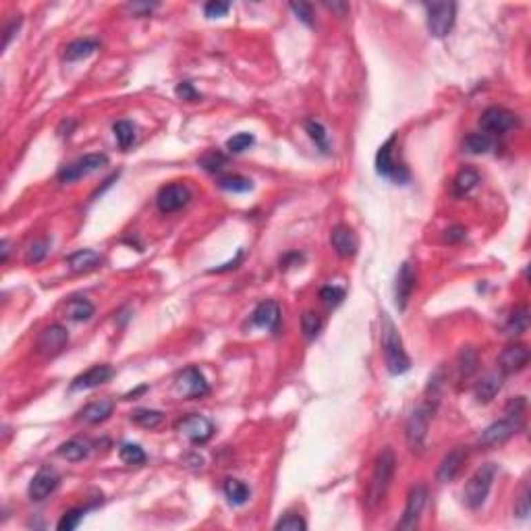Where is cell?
I'll return each mask as SVG.
<instances>
[{"mask_svg":"<svg viewBox=\"0 0 531 531\" xmlns=\"http://www.w3.org/2000/svg\"><path fill=\"white\" fill-rule=\"evenodd\" d=\"M278 322H280V307L272 299L258 303V307L251 313V324L258 328H264V330H276Z\"/></svg>","mask_w":531,"mask_h":531,"instance_id":"obj_21","label":"cell"},{"mask_svg":"<svg viewBox=\"0 0 531 531\" xmlns=\"http://www.w3.org/2000/svg\"><path fill=\"white\" fill-rule=\"evenodd\" d=\"M156 7H158V5H149V3H133V5H127V9H129L133 15H139V17L152 13Z\"/></svg>","mask_w":531,"mask_h":531,"instance_id":"obj_49","label":"cell"},{"mask_svg":"<svg viewBox=\"0 0 531 531\" xmlns=\"http://www.w3.org/2000/svg\"><path fill=\"white\" fill-rule=\"evenodd\" d=\"M492 147H494V139H492L488 133H483V131L471 133V135H467L465 141H463V149H465L467 154H473V156L486 154V152H490Z\"/></svg>","mask_w":531,"mask_h":531,"instance_id":"obj_29","label":"cell"},{"mask_svg":"<svg viewBox=\"0 0 531 531\" xmlns=\"http://www.w3.org/2000/svg\"><path fill=\"white\" fill-rule=\"evenodd\" d=\"M527 326H529V309L521 305V307H514V311L508 315L504 330L508 336H521L527 330Z\"/></svg>","mask_w":531,"mask_h":531,"instance_id":"obj_31","label":"cell"},{"mask_svg":"<svg viewBox=\"0 0 531 531\" xmlns=\"http://www.w3.org/2000/svg\"><path fill=\"white\" fill-rule=\"evenodd\" d=\"M395 145H397V135H391L378 149L376 154V172L384 179H393L397 183H407L409 181V170L395 160Z\"/></svg>","mask_w":531,"mask_h":531,"instance_id":"obj_4","label":"cell"},{"mask_svg":"<svg viewBox=\"0 0 531 531\" xmlns=\"http://www.w3.org/2000/svg\"><path fill=\"white\" fill-rule=\"evenodd\" d=\"M432 413H434V407L430 403H424V405L415 407L407 419V444L413 452H421L426 446Z\"/></svg>","mask_w":531,"mask_h":531,"instance_id":"obj_5","label":"cell"},{"mask_svg":"<svg viewBox=\"0 0 531 531\" xmlns=\"http://www.w3.org/2000/svg\"><path fill=\"white\" fill-rule=\"evenodd\" d=\"M59 481H61V477H59V473L52 469V467H42L34 477H32V481H30V498L34 500V502H42V500H46L56 488H59Z\"/></svg>","mask_w":531,"mask_h":531,"instance_id":"obj_17","label":"cell"},{"mask_svg":"<svg viewBox=\"0 0 531 531\" xmlns=\"http://www.w3.org/2000/svg\"><path fill=\"white\" fill-rule=\"evenodd\" d=\"M477 370V353L471 346H463L457 357V372L461 380H467Z\"/></svg>","mask_w":531,"mask_h":531,"instance_id":"obj_33","label":"cell"},{"mask_svg":"<svg viewBox=\"0 0 531 531\" xmlns=\"http://www.w3.org/2000/svg\"><path fill=\"white\" fill-rule=\"evenodd\" d=\"M19 28H21V15H19L17 19H13V21H11V25L5 30V48H9V44H11L13 36L19 32Z\"/></svg>","mask_w":531,"mask_h":531,"instance_id":"obj_51","label":"cell"},{"mask_svg":"<svg viewBox=\"0 0 531 531\" xmlns=\"http://www.w3.org/2000/svg\"><path fill=\"white\" fill-rule=\"evenodd\" d=\"M164 419H166V415L156 409H135L131 413V421L145 430H156L158 426L164 424Z\"/></svg>","mask_w":531,"mask_h":531,"instance_id":"obj_30","label":"cell"},{"mask_svg":"<svg viewBox=\"0 0 531 531\" xmlns=\"http://www.w3.org/2000/svg\"><path fill=\"white\" fill-rule=\"evenodd\" d=\"M87 455H90V442L81 440V438H71V440H67L59 446V457H63L71 463L83 461Z\"/></svg>","mask_w":531,"mask_h":531,"instance_id":"obj_28","label":"cell"},{"mask_svg":"<svg viewBox=\"0 0 531 531\" xmlns=\"http://www.w3.org/2000/svg\"><path fill=\"white\" fill-rule=\"evenodd\" d=\"M253 143H256V137H253L251 133L243 131V133H237V135H233V137L227 141V149H229L231 154H241V152L249 149Z\"/></svg>","mask_w":531,"mask_h":531,"instance_id":"obj_41","label":"cell"},{"mask_svg":"<svg viewBox=\"0 0 531 531\" xmlns=\"http://www.w3.org/2000/svg\"><path fill=\"white\" fill-rule=\"evenodd\" d=\"M330 245L332 249L340 256V258H353L357 253L360 249V241H357V235L353 233V229L344 227V225H338L332 229L330 233Z\"/></svg>","mask_w":531,"mask_h":531,"instance_id":"obj_18","label":"cell"},{"mask_svg":"<svg viewBox=\"0 0 531 531\" xmlns=\"http://www.w3.org/2000/svg\"><path fill=\"white\" fill-rule=\"evenodd\" d=\"M326 7H328L330 11H336L338 15H344V13L348 11V5H346V3H326Z\"/></svg>","mask_w":531,"mask_h":531,"instance_id":"obj_53","label":"cell"},{"mask_svg":"<svg viewBox=\"0 0 531 531\" xmlns=\"http://www.w3.org/2000/svg\"><path fill=\"white\" fill-rule=\"evenodd\" d=\"M218 187L225 191H231V194H245V191L253 189V183L241 174H227L218 181Z\"/></svg>","mask_w":531,"mask_h":531,"instance_id":"obj_37","label":"cell"},{"mask_svg":"<svg viewBox=\"0 0 531 531\" xmlns=\"http://www.w3.org/2000/svg\"><path fill=\"white\" fill-rule=\"evenodd\" d=\"M320 299H322V303L326 305V307H336V305H340L342 303V299H344V289H340V287H324L322 291H320Z\"/></svg>","mask_w":531,"mask_h":531,"instance_id":"obj_44","label":"cell"},{"mask_svg":"<svg viewBox=\"0 0 531 531\" xmlns=\"http://www.w3.org/2000/svg\"><path fill=\"white\" fill-rule=\"evenodd\" d=\"M114 411V403L108 401V399H100V401H94V403H87L79 413H77V419L83 421V424H102L106 421Z\"/></svg>","mask_w":531,"mask_h":531,"instance_id":"obj_22","label":"cell"},{"mask_svg":"<svg viewBox=\"0 0 531 531\" xmlns=\"http://www.w3.org/2000/svg\"><path fill=\"white\" fill-rule=\"evenodd\" d=\"M92 506H77V508H71V510H67L63 517H61V521H59V529L61 531H71V529H75L81 521H83V517H85V512L90 510Z\"/></svg>","mask_w":531,"mask_h":531,"instance_id":"obj_38","label":"cell"},{"mask_svg":"<svg viewBox=\"0 0 531 531\" xmlns=\"http://www.w3.org/2000/svg\"><path fill=\"white\" fill-rule=\"evenodd\" d=\"M102 262H104V258L98 251H94V249H79V251H75V253H71L67 258V266L73 272H92Z\"/></svg>","mask_w":531,"mask_h":531,"instance_id":"obj_24","label":"cell"},{"mask_svg":"<svg viewBox=\"0 0 531 531\" xmlns=\"http://www.w3.org/2000/svg\"><path fill=\"white\" fill-rule=\"evenodd\" d=\"M465 461H467V448H465V446L452 448V450L442 459V463H440V467H438V473H436L438 481H440V483L452 481V479L459 475V471L463 469Z\"/></svg>","mask_w":531,"mask_h":531,"instance_id":"obj_20","label":"cell"},{"mask_svg":"<svg viewBox=\"0 0 531 531\" xmlns=\"http://www.w3.org/2000/svg\"><path fill=\"white\" fill-rule=\"evenodd\" d=\"M291 11L297 15L299 21H303L305 25H313V11H311V5H305V3H299V5H291Z\"/></svg>","mask_w":531,"mask_h":531,"instance_id":"obj_48","label":"cell"},{"mask_svg":"<svg viewBox=\"0 0 531 531\" xmlns=\"http://www.w3.org/2000/svg\"><path fill=\"white\" fill-rule=\"evenodd\" d=\"M191 202V191L183 183H170L164 185L156 196V206L162 214H170L185 208Z\"/></svg>","mask_w":531,"mask_h":531,"instance_id":"obj_10","label":"cell"},{"mask_svg":"<svg viewBox=\"0 0 531 531\" xmlns=\"http://www.w3.org/2000/svg\"><path fill=\"white\" fill-rule=\"evenodd\" d=\"M229 11H231V5L229 3H220V0H212V3H206V7H204V13H206L208 19L225 17Z\"/></svg>","mask_w":531,"mask_h":531,"instance_id":"obj_46","label":"cell"},{"mask_svg":"<svg viewBox=\"0 0 531 531\" xmlns=\"http://www.w3.org/2000/svg\"><path fill=\"white\" fill-rule=\"evenodd\" d=\"M479 125H481V131L488 133L490 137L504 135L506 131H510L517 125V114L506 110V108L492 106V108L483 110V114L479 118Z\"/></svg>","mask_w":531,"mask_h":531,"instance_id":"obj_12","label":"cell"},{"mask_svg":"<svg viewBox=\"0 0 531 531\" xmlns=\"http://www.w3.org/2000/svg\"><path fill=\"white\" fill-rule=\"evenodd\" d=\"M477 183H479V172H477L475 168H471V166H465V168H461L459 174L455 176L452 191H455V196L463 198V196H469V194L477 187Z\"/></svg>","mask_w":531,"mask_h":531,"instance_id":"obj_25","label":"cell"},{"mask_svg":"<svg viewBox=\"0 0 531 531\" xmlns=\"http://www.w3.org/2000/svg\"><path fill=\"white\" fill-rule=\"evenodd\" d=\"M467 237V231L463 229V227H450L448 231H446V235H444V239L448 241V243H459V241H463Z\"/></svg>","mask_w":531,"mask_h":531,"instance_id":"obj_50","label":"cell"},{"mask_svg":"<svg viewBox=\"0 0 531 531\" xmlns=\"http://www.w3.org/2000/svg\"><path fill=\"white\" fill-rule=\"evenodd\" d=\"M225 496L229 498L231 504L241 506V504H245V502L249 500L251 490H249L247 483L241 481V479H227V481H225Z\"/></svg>","mask_w":531,"mask_h":531,"instance_id":"obj_32","label":"cell"},{"mask_svg":"<svg viewBox=\"0 0 531 531\" xmlns=\"http://www.w3.org/2000/svg\"><path fill=\"white\" fill-rule=\"evenodd\" d=\"M523 426V415H514V413H504V419L488 426L481 436H479V444L483 446H496L506 442L510 436H514Z\"/></svg>","mask_w":531,"mask_h":531,"instance_id":"obj_9","label":"cell"},{"mask_svg":"<svg viewBox=\"0 0 531 531\" xmlns=\"http://www.w3.org/2000/svg\"><path fill=\"white\" fill-rule=\"evenodd\" d=\"M114 376V370L106 364L102 366H92L90 370H85L83 374H79L73 382H71V391H90L96 388L104 382H108Z\"/></svg>","mask_w":531,"mask_h":531,"instance_id":"obj_19","label":"cell"},{"mask_svg":"<svg viewBox=\"0 0 531 531\" xmlns=\"http://www.w3.org/2000/svg\"><path fill=\"white\" fill-rule=\"evenodd\" d=\"M98 48H100V42H98V40H92V38H79V40H73V42H71V44H67V48H65V61L73 63V61L87 59V56H90V54H94Z\"/></svg>","mask_w":531,"mask_h":531,"instance_id":"obj_26","label":"cell"},{"mask_svg":"<svg viewBox=\"0 0 531 531\" xmlns=\"http://www.w3.org/2000/svg\"><path fill=\"white\" fill-rule=\"evenodd\" d=\"M527 364H529V348L521 342H512L504 346L498 355V366L502 374H517L525 370Z\"/></svg>","mask_w":531,"mask_h":531,"instance_id":"obj_15","label":"cell"},{"mask_svg":"<svg viewBox=\"0 0 531 531\" xmlns=\"http://www.w3.org/2000/svg\"><path fill=\"white\" fill-rule=\"evenodd\" d=\"M0 251H3V256H0V262H7L9 260V253H11V245H9V241L5 239L3 243H0Z\"/></svg>","mask_w":531,"mask_h":531,"instance_id":"obj_54","label":"cell"},{"mask_svg":"<svg viewBox=\"0 0 531 531\" xmlns=\"http://www.w3.org/2000/svg\"><path fill=\"white\" fill-rule=\"evenodd\" d=\"M417 284V272L415 266L411 262H403L399 272H397V280H395V303L397 307L403 311L415 291Z\"/></svg>","mask_w":531,"mask_h":531,"instance_id":"obj_14","label":"cell"},{"mask_svg":"<svg viewBox=\"0 0 531 531\" xmlns=\"http://www.w3.org/2000/svg\"><path fill=\"white\" fill-rule=\"evenodd\" d=\"M69 342V332L65 326L61 324H52L48 328H44L40 332V338H38V348L40 353H44V355L48 357H54L59 355V353L67 346Z\"/></svg>","mask_w":531,"mask_h":531,"instance_id":"obj_16","label":"cell"},{"mask_svg":"<svg viewBox=\"0 0 531 531\" xmlns=\"http://www.w3.org/2000/svg\"><path fill=\"white\" fill-rule=\"evenodd\" d=\"M106 164H108L106 154H85V156L77 158L75 162H71V164H67L59 170V181L61 183H75L87 174L98 172Z\"/></svg>","mask_w":531,"mask_h":531,"instance_id":"obj_6","label":"cell"},{"mask_svg":"<svg viewBox=\"0 0 531 531\" xmlns=\"http://www.w3.org/2000/svg\"><path fill=\"white\" fill-rule=\"evenodd\" d=\"M174 393L181 399H202L210 393V386L204 378V374L200 372V368L191 366L185 368L174 380Z\"/></svg>","mask_w":531,"mask_h":531,"instance_id":"obj_8","label":"cell"},{"mask_svg":"<svg viewBox=\"0 0 531 531\" xmlns=\"http://www.w3.org/2000/svg\"><path fill=\"white\" fill-rule=\"evenodd\" d=\"M382 353H384L388 374L401 376L411 370V360L403 346L401 334H399L395 322L388 317V313H382Z\"/></svg>","mask_w":531,"mask_h":531,"instance_id":"obj_1","label":"cell"},{"mask_svg":"<svg viewBox=\"0 0 531 531\" xmlns=\"http://www.w3.org/2000/svg\"><path fill=\"white\" fill-rule=\"evenodd\" d=\"M426 502H428V490H426V486H415V488H411V492H409V496H407V506H405L403 517H401V521L397 523V527H399V529H405V531L415 529L417 523H419V517H421V512H424Z\"/></svg>","mask_w":531,"mask_h":531,"instance_id":"obj_13","label":"cell"},{"mask_svg":"<svg viewBox=\"0 0 531 531\" xmlns=\"http://www.w3.org/2000/svg\"><path fill=\"white\" fill-rule=\"evenodd\" d=\"M496 473H498V467L494 463H486L469 477V481L463 490V500L471 510L479 508L486 502V498L492 490V483L496 479Z\"/></svg>","mask_w":531,"mask_h":531,"instance_id":"obj_3","label":"cell"},{"mask_svg":"<svg viewBox=\"0 0 531 531\" xmlns=\"http://www.w3.org/2000/svg\"><path fill=\"white\" fill-rule=\"evenodd\" d=\"M241 260H243V251L239 249V251H237V258H235L233 262H229V264H222L220 268H214V270H210V272H212V274H216V272H218V274H220V272H229L231 268H237V264H239Z\"/></svg>","mask_w":531,"mask_h":531,"instance_id":"obj_52","label":"cell"},{"mask_svg":"<svg viewBox=\"0 0 531 531\" xmlns=\"http://www.w3.org/2000/svg\"><path fill=\"white\" fill-rule=\"evenodd\" d=\"M502 388V376L492 372V374H486L473 388V395H475V401L481 403V405H488L494 401V397L500 393Z\"/></svg>","mask_w":531,"mask_h":531,"instance_id":"obj_23","label":"cell"},{"mask_svg":"<svg viewBox=\"0 0 531 531\" xmlns=\"http://www.w3.org/2000/svg\"><path fill=\"white\" fill-rule=\"evenodd\" d=\"M48 249H50V241L48 239H40V241H34L25 253V262L28 264H38L42 262L46 256H48Z\"/></svg>","mask_w":531,"mask_h":531,"instance_id":"obj_43","label":"cell"},{"mask_svg":"<svg viewBox=\"0 0 531 531\" xmlns=\"http://www.w3.org/2000/svg\"><path fill=\"white\" fill-rule=\"evenodd\" d=\"M118 457H121V461H123L125 465H129V467H139V465H143V463L147 461L145 450H143L139 444H133V442H125V444H121V448H118Z\"/></svg>","mask_w":531,"mask_h":531,"instance_id":"obj_35","label":"cell"},{"mask_svg":"<svg viewBox=\"0 0 531 531\" xmlns=\"http://www.w3.org/2000/svg\"><path fill=\"white\" fill-rule=\"evenodd\" d=\"M94 311H96L94 303L85 297H73L65 305V315L71 322H85L94 315Z\"/></svg>","mask_w":531,"mask_h":531,"instance_id":"obj_27","label":"cell"},{"mask_svg":"<svg viewBox=\"0 0 531 531\" xmlns=\"http://www.w3.org/2000/svg\"><path fill=\"white\" fill-rule=\"evenodd\" d=\"M176 432L194 444H206L214 436V424L204 415H187L176 424Z\"/></svg>","mask_w":531,"mask_h":531,"instance_id":"obj_11","label":"cell"},{"mask_svg":"<svg viewBox=\"0 0 531 531\" xmlns=\"http://www.w3.org/2000/svg\"><path fill=\"white\" fill-rule=\"evenodd\" d=\"M274 529L278 531H305L307 529V523L301 514H295V512H287L276 525Z\"/></svg>","mask_w":531,"mask_h":531,"instance_id":"obj_42","label":"cell"},{"mask_svg":"<svg viewBox=\"0 0 531 531\" xmlns=\"http://www.w3.org/2000/svg\"><path fill=\"white\" fill-rule=\"evenodd\" d=\"M301 330H303V336L307 340H313L322 330V317L313 311H305L301 315Z\"/></svg>","mask_w":531,"mask_h":531,"instance_id":"obj_39","label":"cell"},{"mask_svg":"<svg viewBox=\"0 0 531 531\" xmlns=\"http://www.w3.org/2000/svg\"><path fill=\"white\" fill-rule=\"evenodd\" d=\"M174 94L179 96L181 100H187V102H196L200 98V94H198V90L194 87L191 81H181L179 85H176Z\"/></svg>","mask_w":531,"mask_h":531,"instance_id":"obj_47","label":"cell"},{"mask_svg":"<svg viewBox=\"0 0 531 531\" xmlns=\"http://www.w3.org/2000/svg\"><path fill=\"white\" fill-rule=\"evenodd\" d=\"M305 131H307V135L313 139L315 147H317L322 154H330V139H328L326 127H324L320 121H305Z\"/></svg>","mask_w":531,"mask_h":531,"instance_id":"obj_36","label":"cell"},{"mask_svg":"<svg viewBox=\"0 0 531 531\" xmlns=\"http://www.w3.org/2000/svg\"><path fill=\"white\" fill-rule=\"evenodd\" d=\"M395 469H397V457H395V450L391 446L382 448L378 459H376V465H374V473H372V481H370V488H368V506H378L388 488H391V481L395 477Z\"/></svg>","mask_w":531,"mask_h":531,"instance_id":"obj_2","label":"cell"},{"mask_svg":"<svg viewBox=\"0 0 531 531\" xmlns=\"http://www.w3.org/2000/svg\"><path fill=\"white\" fill-rule=\"evenodd\" d=\"M225 164H227V156L220 154V152H216V149H210V152H206V154L200 158V166H202L204 170H208V172H218V170L225 168Z\"/></svg>","mask_w":531,"mask_h":531,"instance_id":"obj_40","label":"cell"},{"mask_svg":"<svg viewBox=\"0 0 531 531\" xmlns=\"http://www.w3.org/2000/svg\"><path fill=\"white\" fill-rule=\"evenodd\" d=\"M529 512H531V504H529V488H527V486H523V490H521V494H519V498H517V504H514V514H517L519 519H527V517H529Z\"/></svg>","mask_w":531,"mask_h":531,"instance_id":"obj_45","label":"cell"},{"mask_svg":"<svg viewBox=\"0 0 531 531\" xmlns=\"http://www.w3.org/2000/svg\"><path fill=\"white\" fill-rule=\"evenodd\" d=\"M426 11H428L430 34L438 40L446 38L457 19V5L455 3H432L426 7Z\"/></svg>","mask_w":531,"mask_h":531,"instance_id":"obj_7","label":"cell"},{"mask_svg":"<svg viewBox=\"0 0 531 531\" xmlns=\"http://www.w3.org/2000/svg\"><path fill=\"white\" fill-rule=\"evenodd\" d=\"M135 131H137V129H135V125H133L131 121H118V123H114L112 133H114V139H116V143H118V147H121L123 152H127V149L135 143V137H137Z\"/></svg>","mask_w":531,"mask_h":531,"instance_id":"obj_34","label":"cell"}]
</instances>
